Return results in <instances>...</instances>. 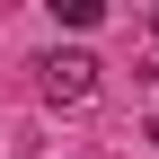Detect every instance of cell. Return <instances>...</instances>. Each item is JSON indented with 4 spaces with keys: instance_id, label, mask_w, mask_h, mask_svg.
<instances>
[{
    "instance_id": "obj_1",
    "label": "cell",
    "mask_w": 159,
    "mask_h": 159,
    "mask_svg": "<svg viewBox=\"0 0 159 159\" xmlns=\"http://www.w3.org/2000/svg\"><path fill=\"white\" fill-rule=\"evenodd\" d=\"M44 97H53V106H89V97H97V62H89V53H53V62H44Z\"/></svg>"
}]
</instances>
